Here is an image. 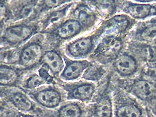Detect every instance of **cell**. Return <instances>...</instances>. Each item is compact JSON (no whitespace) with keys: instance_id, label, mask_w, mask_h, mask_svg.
Listing matches in <instances>:
<instances>
[{"instance_id":"cell-1","label":"cell","mask_w":156,"mask_h":117,"mask_svg":"<svg viewBox=\"0 0 156 117\" xmlns=\"http://www.w3.org/2000/svg\"><path fill=\"white\" fill-rule=\"evenodd\" d=\"M41 48L36 45H32L25 49L21 57V60L24 66H32L41 58Z\"/></svg>"},{"instance_id":"cell-2","label":"cell","mask_w":156,"mask_h":117,"mask_svg":"<svg viewBox=\"0 0 156 117\" xmlns=\"http://www.w3.org/2000/svg\"><path fill=\"white\" fill-rule=\"evenodd\" d=\"M37 99L41 105L48 108H53L58 105L61 100L59 94L56 91L46 90L39 93Z\"/></svg>"},{"instance_id":"cell-3","label":"cell","mask_w":156,"mask_h":117,"mask_svg":"<svg viewBox=\"0 0 156 117\" xmlns=\"http://www.w3.org/2000/svg\"><path fill=\"white\" fill-rule=\"evenodd\" d=\"M114 66L117 70L122 74L128 75L133 73L136 68L135 61L131 57L122 55L115 60Z\"/></svg>"},{"instance_id":"cell-4","label":"cell","mask_w":156,"mask_h":117,"mask_svg":"<svg viewBox=\"0 0 156 117\" xmlns=\"http://www.w3.org/2000/svg\"><path fill=\"white\" fill-rule=\"evenodd\" d=\"M91 40L89 38H83L71 44L69 48L70 53L75 57L87 54L92 46Z\"/></svg>"},{"instance_id":"cell-5","label":"cell","mask_w":156,"mask_h":117,"mask_svg":"<svg viewBox=\"0 0 156 117\" xmlns=\"http://www.w3.org/2000/svg\"><path fill=\"white\" fill-rule=\"evenodd\" d=\"M154 86L149 82L146 80L139 81L135 84L134 92L140 98L143 99L151 97L154 92Z\"/></svg>"},{"instance_id":"cell-6","label":"cell","mask_w":156,"mask_h":117,"mask_svg":"<svg viewBox=\"0 0 156 117\" xmlns=\"http://www.w3.org/2000/svg\"><path fill=\"white\" fill-rule=\"evenodd\" d=\"M81 29L80 24L77 21L69 20L61 26L58 30V34L62 37L69 38L77 34Z\"/></svg>"},{"instance_id":"cell-7","label":"cell","mask_w":156,"mask_h":117,"mask_svg":"<svg viewBox=\"0 0 156 117\" xmlns=\"http://www.w3.org/2000/svg\"><path fill=\"white\" fill-rule=\"evenodd\" d=\"M116 117H141V112L138 105L133 103L124 104L117 110Z\"/></svg>"},{"instance_id":"cell-8","label":"cell","mask_w":156,"mask_h":117,"mask_svg":"<svg viewBox=\"0 0 156 117\" xmlns=\"http://www.w3.org/2000/svg\"><path fill=\"white\" fill-rule=\"evenodd\" d=\"M85 62H76L72 63L65 70L63 76L68 80H73L79 76L86 68Z\"/></svg>"},{"instance_id":"cell-9","label":"cell","mask_w":156,"mask_h":117,"mask_svg":"<svg viewBox=\"0 0 156 117\" xmlns=\"http://www.w3.org/2000/svg\"><path fill=\"white\" fill-rule=\"evenodd\" d=\"M45 62L52 71L55 73L59 72L63 66V62L61 57L54 52H50L44 56Z\"/></svg>"},{"instance_id":"cell-10","label":"cell","mask_w":156,"mask_h":117,"mask_svg":"<svg viewBox=\"0 0 156 117\" xmlns=\"http://www.w3.org/2000/svg\"><path fill=\"white\" fill-rule=\"evenodd\" d=\"M94 91V88L92 85L84 84L75 88L73 92V95L75 98L85 100L91 97Z\"/></svg>"},{"instance_id":"cell-11","label":"cell","mask_w":156,"mask_h":117,"mask_svg":"<svg viewBox=\"0 0 156 117\" xmlns=\"http://www.w3.org/2000/svg\"><path fill=\"white\" fill-rule=\"evenodd\" d=\"M12 101L15 106L21 111H28L32 107V104L30 101L21 93H17L13 96Z\"/></svg>"},{"instance_id":"cell-12","label":"cell","mask_w":156,"mask_h":117,"mask_svg":"<svg viewBox=\"0 0 156 117\" xmlns=\"http://www.w3.org/2000/svg\"><path fill=\"white\" fill-rule=\"evenodd\" d=\"M81 110L75 104H69L62 108L59 112V117H81Z\"/></svg>"},{"instance_id":"cell-13","label":"cell","mask_w":156,"mask_h":117,"mask_svg":"<svg viewBox=\"0 0 156 117\" xmlns=\"http://www.w3.org/2000/svg\"><path fill=\"white\" fill-rule=\"evenodd\" d=\"M112 109L111 104L108 100L101 101L98 104L94 114L97 117H111Z\"/></svg>"},{"instance_id":"cell-14","label":"cell","mask_w":156,"mask_h":117,"mask_svg":"<svg viewBox=\"0 0 156 117\" xmlns=\"http://www.w3.org/2000/svg\"><path fill=\"white\" fill-rule=\"evenodd\" d=\"M16 75L12 70L8 69H2L1 70V83L3 85L12 84L16 79Z\"/></svg>"},{"instance_id":"cell-15","label":"cell","mask_w":156,"mask_h":117,"mask_svg":"<svg viewBox=\"0 0 156 117\" xmlns=\"http://www.w3.org/2000/svg\"><path fill=\"white\" fill-rule=\"evenodd\" d=\"M19 55L15 50H8L1 55V60L6 63H12L17 61Z\"/></svg>"},{"instance_id":"cell-16","label":"cell","mask_w":156,"mask_h":117,"mask_svg":"<svg viewBox=\"0 0 156 117\" xmlns=\"http://www.w3.org/2000/svg\"><path fill=\"white\" fill-rule=\"evenodd\" d=\"M142 36L143 38L147 41L156 43V27L147 29L143 32Z\"/></svg>"},{"instance_id":"cell-17","label":"cell","mask_w":156,"mask_h":117,"mask_svg":"<svg viewBox=\"0 0 156 117\" xmlns=\"http://www.w3.org/2000/svg\"><path fill=\"white\" fill-rule=\"evenodd\" d=\"M148 7L142 6L134 7L131 10L132 15L137 17H142L147 15L149 12Z\"/></svg>"},{"instance_id":"cell-18","label":"cell","mask_w":156,"mask_h":117,"mask_svg":"<svg viewBox=\"0 0 156 117\" xmlns=\"http://www.w3.org/2000/svg\"><path fill=\"white\" fill-rule=\"evenodd\" d=\"M42 79L37 76H33L29 80L28 85L29 87L33 88L42 84L44 81Z\"/></svg>"},{"instance_id":"cell-19","label":"cell","mask_w":156,"mask_h":117,"mask_svg":"<svg viewBox=\"0 0 156 117\" xmlns=\"http://www.w3.org/2000/svg\"><path fill=\"white\" fill-rule=\"evenodd\" d=\"M17 117H33L31 116L30 115H20L19 116H18Z\"/></svg>"},{"instance_id":"cell-20","label":"cell","mask_w":156,"mask_h":117,"mask_svg":"<svg viewBox=\"0 0 156 117\" xmlns=\"http://www.w3.org/2000/svg\"><path fill=\"white\" fill-rule=\"evenodd\" d=\"M89 117H97L94 114V115H91L89 116Z\"/></svg>"}]
</instances>
